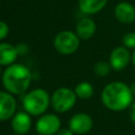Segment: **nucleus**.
Masks as SVG:
<instances>
[{
  "instance_id": "f03ea898",
  "label": "nucleus",
  "mask_w": 135,
  "mask_h": 135,
  "mask_svg": "<svg viewBox=\"0 0 135 135\" xmlns=\"http://www.w3.org/2000/svg\"><path fill=\"white\" fill-rule=\"evenodd\" d=\"M1 80L4 89L8 93L20 95L25 93L30 88L32 73L30 69L22 63H13L5 68Z\"/></svg>"
},
{
  "instance_id": "1a4fd4ad",
  "label": "nucleus",
  "mask_w": 135,
  "mask_h": 135,
  "mask_svg": "<svg viewBox=\"0 0 135 135\" xmlns=\"http://www.w3.org/2000/svg\"><path fill=\"white\" fill-rule=\"evenodd\" d=\"M17 101L13 94L7 91H0V121L12 119L16 114Z\"/></svg>"
},
{
  "instance_id": "20e7f679",
  "label": "nucleus",
  "mask_w": 135,
  "mask_h": 135,
  "mask_svg": "<svg viewBox=\"0 0 135 135\" xmlns=\"http://www.w3.org/2000/svg\"><path fill=\"white\" fill-rule=\"evenodd\" d=\"M74 90L69 88H59L55 90L51 96V105L57 113H65L70 111L77 101Z\"/></svg>"
},
{
  "instance_id": "7ed1b4c3",
  "label": "nucleus",
  "mask_w": 135,
  "mask_h": 135,
  "mask_svg": "<svg viewBox=\"0 0 135 135\" xmlns=\"http://www.w3.org/2000/svg\"><path fill=\"white\" fill-rule=\"evenodd\" d=\"M50 104H51L50 94L45 90L40 88L27 92L22 99L23 110L26 113H28L31 116H41L45 114Z\"/></svg>"
},
{
  "instance_id": "39448f33",
  "label": "nucleus",
  "mask_w": 135,
  "mask_h": 135,
  "mask_svg": "<svg viewBox=\"0 0 135 135\" xmlns=\"http://www.w3.org/2000/svg\"><path fill=\"white\" fill-rule=\"evenodd\" d=\"M79 44V37L72 31H61L54 38V46L56 51L62 55H71L75 53L78 50Z\"/></svg>"
},
{
  "instance_id": "aec40b11",
  "label": "nucleus",
  "mask_w": 135,
  "mask_h": 135,
  "mask_svg": "<svg viewBox=\"0 0 135 135\" xmlns=\"http://www.w3.org/2000/svg\"><path fill=\"white\" fill-rule=\"evenodd\" d=\"M129 116H130V120L135 124V100L132 102V104L129 108Z\"/></svg>"
},
{
  "instance_id": "ddd939ff",
  "label": "nucleus",
  "mask_w": 135,
  "mask_h": 135,
  "mask_svg": "<svg viewBox=\"0 0 135 135\" xmlns=\"http://www.w3.org/2000/svg\"><path fill=\"white\" fill-rule=\"evenodd\" d=\"M18 57L16 45L7 42H0V65L8 66L15 63Z\"/></svg>"
},
{
  "instance_id": "2eb2a0df",
  "label": "nucleus",
  "mask_w": 135,
  "mask_h": 135,
  "mask_svg": "<svg viewBox=\"0 0 135 135\" xmlns=\"http://www.w3.org/2000/svg\"><path fill=\"white\" fill-rule=\"evenodd\" d=\"M74 92H75V94H76V96L78 98L89 99L94 94V88H93V85L90 82H88V81H81V82H79L75 86Z\"/></svg>"
},
{
  "instance_id": "412c9836",
  "label": "nucleus",
  "mask_w": 135,
  "mask_h": 135,
  "mask_svg": "<svg viewBox=\"0 0 135 135\" xmlns=\"http://www.w3.org/2000/svg\"><path fill=\"white\" fill-rule=\"evenodd\" d=\"M56 135H74V133L70 128H61Z\"/></svg>"
},
{
  "instance_id": "f8f14e48",
  "label": "nucleus",
  "mask_w": 135,
  "mask_h": 135,
  "mask_svg": "<svg viewBox=\"0 0 135 135\" xmlns=\"http://www.w3.org/2000/svg\"><path fill=\"white\" fill-rule=\"evenodd\" d=\"M79 39L88 40L92 38L96 33V23L89 17L81 18L76 24V32Z\"/></svg>"
},
{
  "instance_id": "393cba45",
  "label": "nucleus",
  "mask_w": 135,
  "mask_h": 135,
  "mask_svg": "<svg viewBox=\"0 0 135 135\" xmlns=\"http://www.w3.org/2000/svg\"><path fill=\"white\" fill-rule=\"evenodd\" d=\"M13 135H18V134H13Z\"/></svg>"
},
{
  "instance_id": "b1692460",
  "label": "nucleus",
  "mask_w": 135,
  "mask_h": 135,
  "mask_svg": "<svg viewBox=\"0 0 135 135\" xmlns=\"http://www.w3.org/2000/svg\"><path fill=\"white\" fill-rule=\"evenodd\" d=\"M2 70H1V65H0V78H2Z\"/></svg>"
},
{
  "instance_id": "6e6552de",
  "label": "nucleus",
  "mask_w": 135,
  "mask_h": 135,
  "mask_svg": "<svg viewBox=\"0 0 135 135\" xmlns=\"http://www.w3.org/2000/svg\"><path fill=\"white\" fill-rule=\"evenodd\" d=\"M130 62H131V53L129 49L124 46H117L110 54L109 63L114 71L124 70Z\"/></svg>"
},
{
  "instance_id": "4468645a",
  "label": "nucleus",
  "mask_w": 135,
  "mask_h": 135,
  "mask_svg": "<svg viewBox=\"0 0 135 135\" xmlns=\"http://www.w3.org/2000/svg\"><path fill=\"white\" fill-rule=\"evenodd\" d=\"M108 0H78V6L81 13L93 15L100 12L107 4Z\"/></svg>"
},
{
  "instance_id": "0eeeda50",
  "label": "nucleus",
  "mask_w": 135,
  "mask_h": 135,
  "mask_svg": "<svg viewBox=\"0 0 135 135\" xmlns=\"http://www.w3.org/2000/svg\"><path fill=\"white\" fill-rule=\"evenodd\" d=\"M69 128L74 134H88L93 128V119L86 113H77L71 117L69 121Z\"/></svg>"
},
{
  "instance_id": "f3484780",
  "label": "nucleus",
  "mask_w": 135,
  "mask_h": 135,
  "mask_svg": "<svg viewBox=\"0 0 135 135\" xmlns=\"http://www.w3.org/2000/svg\"><path fill=\"white\" fill-rule=\"evenodd\" d=\"M122 44L127 49L135 50V32H129L122 37Z\"/></svg>"
},
{
  "instance_id": "f257e3e1",
  "label": "nucleus",
  "mask_w": 135,
  "mask_h": 135,
  "mask_svg": "<svg viewBox=\"0 0 135 135\" xmlns=\"http://www.w3.org/2000/svg\"><path fill=\"white\" fill-rule=\"evenodd\" d=\"M134 96L130 85L121 81H112L108 83L101 92V101L103 105L114 112L127 110L132 104Z\"/></svg>"
},
{
  "instance_id": "9b49d317",
  "label": "nucleus",
  "mask_w": 135,
  "mask_h": 135,
  "mask_svg": "<svg viewBox=\"0 0 135 135\" xmlns=\"http://www.w3.org/2000/svg\"><path fill=\"white\" fill-rule=\"evenodd\" d=\"M115 18L124 24H130L135 21V7L127 1H121L114 8Z\"/></svg>"
},
{
  "instance_id": "dca6fc26",
  "label": "nucleus",
  "mask_w": 135,
  "mask_h": 135,
  "mask_svg": "<svg viewBox=\"0 0 135 135\" xmlns=\"http://www.w3.org/2000/svg\"><path fill=\"white\" fill-rule=\"evenodd\" d=\"M111 65L109 62L105 61H98L95 65H94V73L96 76L98 77H104L107 76L110 71H111Z\"/></svg>"
},
{
  "instance_id": "a211bd4d",
  "label": "nucleus",
  "mask_w": 135,
  "mask_h": 135,
  "mask_svg": "<svg viewBox=\"0 0 135 135\" xmlns=\"http://www.w3.org/2000/svg\"><path fill=\"white\" fill-rule=\"evenodd\" d=\"M9 33V27L8 25L4 22V21H1L0 20V40H3L7 37Z\"/></svg>"
},
{
  "instance_id": "423d86ee",
  "label": "nucleus",
  "mask_w": 135,
  "mask_h": 135,
  "mask_svg": "<svg viewBox=\"0 0 135 135\" xmlns=\"http://www.w3.org/2000/svg\"><path fill=\"white\" fill-rule=\"evenodd\" d=\"M35 128L38 135H56L61 129V120L56 114L46 113L39 116Z\"/></svg>"
},
{
  "instance_id": "5701e85b",
  "label": "nucleus",
  "mask_w": 135,
  "mask_h": 135,
  "mask_svg": "<svg viewBox=\"0 0 135 135\" xmlns=\"http://www.w3.org/2000/svg\"><path fill=\"white\" fill-rule=\"evenodd\" d=\"M131 61H132V64L135 66V50H134L133 53L131 54Z\"/></svg>"
},
{
  "instance_id": "4be33fe9",
  "label": "nucleus",
  "mask_w": 135,
  "mask_h": 135,
  "mask_svg": "<svg viewBox=\"0 0 135 135\" xmlns=\"http://www.w3.org/2000/svg\"><path fill=\"white\" fill-rule=\"evenodd\" d=\"M130 90H131V92H132L133 96L135 97V81H133V82L130 84Z\"/></svg>"
},
{
  "instance_id": "9d476101",
  "label": "nucleus",
  "mask_w": 135,
  "mask_h": 135,
  "mask_svg": "<svg viewBox=\"0 0 135 135\" xmlns=\"http://www.w3.org/2000/svg\"><path fill=\"white\" fill-rule=\"evenodd\" d=\"M11 127L15 134L24 135L32 128V118L25 111L17 112L11 119Z\"/></svg>"
},
{
  "instance_id": "6ab92c4d",
  "label": "nucleus",
  "mask_w": 135,
  "mask_h": 135,
  "mask_svg": "<svg viewBox=\"0 0 135 135\" xmlns=\"http://www.w3.org/2000/svg\"><path fill=\"white\" fill-rule=\"evenodd\" d=\"M16 50L18 53V56H24L27 55L30 52V47L26 43H19L16 45Z\"/></svg>"
}]
</instances>
